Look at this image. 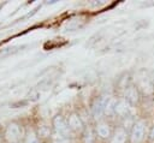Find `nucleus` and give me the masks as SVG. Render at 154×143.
I'll return each instance as SVG.
<instances>
[{
    "label": "nucleus",
    "mask_w": 154,
    "mask_h": 143,
    "mask_svg": "<svg viewBox=\"0 0 154 143\" xmlns=\"http://www.w3.org/2000/svg\"><path fill=\"white\" fill-rule=\"evenodd\" d=\"M143 135H144V123L138 121L134 125L131 132V143H140L143 139Z\"/></svg>",
    "instance_id": "f257e3e1"
},
{
    "label": "nucleus",
    "mask_w": 154,
    "mask_h": 143,
    "mask_svg": "<svg viewBox=\"0 0 154 143\" xmlns=\"http://www.w3.org/2000/svg\"><path fill=\"white\" fill-rule=\"evenodd\" d=\"M108 101H109L108 97L101 96V97L95 102V105H94V107H93V113H94V115H95L96 118H99V117L106 111V107H107Z\"/></svg>",
    "instance_id": "f03ea898"
},
{
    "label": "nucleus",
    "mask_w": 154,
    "mask_h": 143,
    "mask_svg": "<svg viewBox=\"0 0 154 143\" xmlns=\"http://www.w3.org/2000/svg\"><path fill=\"white\" fill-rule=\"evenodd\" d=\"M54 125H55V129H57L60 133H67V132H69V126H67V124L65 123V120H64L61 117H57V118H55Z\"/></svg>",
    "instance_id": "7ed1b4c3"
},
{
    "label": "nucleus",
    "mask_w": 154,
    "mask_h": 143,
    "mask_svg": "<svg viewBox=\"0 0 154 143\" xmlns=\"http://www.w3.org/2000/svg\"><path fill=\"white\" fill-rule=\"evenodd\" d=\"M125 96H126V100L129 102H131V103H135L138 100V94H137V90L135 88H129L126 90V95Z\"/></svg>",
    "instance_id": "20e7f679"
},
{
    "label": "nucleus",
    "mask_w": 154,
    "mask_h": 143,
    "mask_svg": "<svg viewBox=\"0 0 154 143\" xmlns=\"http://www.w3.org/2000/svg\"><path fill=\"white\" fill-rule=\"evenodd\" d=\"M125 138H126L125 131L122 130V129H119V130H117V132H116L114 137L112 138L111 143H124L125 142Z\"/></svg>",
    "instance_id": "39448f33"
},
{
    "label": "nucleus",
    "mask_w": 154,
    "mask_h": 143,
    "mask_svg": "<svg viewBox=\"0 0 154 143\" xmlns=\"http://www.w3.org/2000/svg\"><path fill=\"white\" fill-rule=\"evenodd\" d=\"M128 109H129V106H128L126 101H124V100L119 101V102L116 105V112H117L118 114H120V115H123V114H126Z\"/></svg>",
    "instance_id": "423d86ee"
},
{
    "label": "nucleus",
    "mask_w": 154,
    "mask_h": 143,
    "mask_svg": "<svg viewBox=\"0 0 154 143\" xmlns=\"http://www.w3.org/2000/svg\"><path fill=\"white\" fill-rule=\"evenodd\" d=\"M69 124H70V126H71L72 129H75V130H79L81 126H82V123H81L79 118H78L77 115H75V114L70 117V119H69Z\"/></svg>",
    "instance_id": "0eeeda50"
},
{
    "label": "nucleus",
    "mask_w": 154,
    "mask_h": 143,
    "mask_svg": "<svg viewBox=\"0 0 154 143\" xmlns=\"http://www.w3.org/2000/svg\"><path fill=\"white\" fill-rule=\"evenodd\" d=\"M7 136H8L10 139H16V138H18V136H19V129H18L16 125H12V126L7 130Z\"/></svg>",
    "instance_id": "6e6552de"
},
{
    "label": "nucleus",
    "mask_w": 154,
    "mask_h": 143,
    "mask_svg": "<svg viewBox=\"0 0 154 143\" xmlns=\"http://www.w3.org/2000/svg\"><path fill=\"white\" fill-rule=\"evenodd\" d=\"M97 133L101 137H107L109 135V127L106 124H100L97 126Z\"/></svg>",
    "instance_id": "1a4fd4ad"
},
{
    "label": "nucleus",
    "mask_w": 154,
    "mask_h": 143,
    "mask_svg": "<svg viewBox=\"0 0 154 143\" xmlns=\"http://www.w3.org/2000/svg\"><path fill=\"white\" fill-rule=\"evenodd\" d=\"M54 143H69V141L63 136H59V139H54Z\"/></svg>",
    "instance_id": "9d476101"
},
{
    "label": "nucleus",
    "mask_w": 154,
    "mask_h": 143,
    "mask_svg": "<svg viewBox=\"0 0 154 143\" xmlns=\"http://www.w3.org/2000/svg\"><path fill=\"white\" fill-rule=\"evenodd\" d=\"M150 138H152V139H154V127H153V130L150 131Z\"/></svg>",
    "instance_id": "9b49d317"
}]
</instances>
